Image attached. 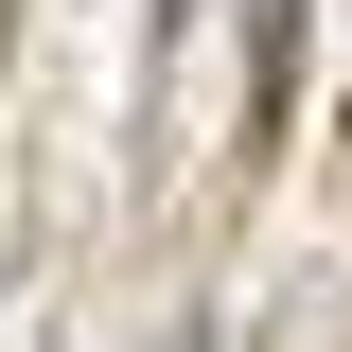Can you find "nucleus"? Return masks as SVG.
<instances>
[{
  "mask_svg": "<svg viewBox=\"0 0 352 352\" xmlns=\"http://www.w3.org/2000/svg\"><path fill=\"white\" fill-rule=\"evenodd\" d=\"M282 88H300V0H247V141H282Z\"/></svg>",
  "mask_w": 352,
  "mask_h": 352,
  "instance_id": "nucleus-1",
  "label": "nucleus"
},
{
  "mask_svg": "<svg viewBox=\"0 0 352 352\" xmlns=\"http://www.w3.org/2000/svg\"><path fill=\"white\" fill-rule=\"evenodd\" d=\"M0 53H18V0H0Z\"/></svg>",
  "mask_w": 352,
  "mask_h": 352,
  "instance_id": "nucleus-2",
  "label": "nucleus"
}]
</instances>
